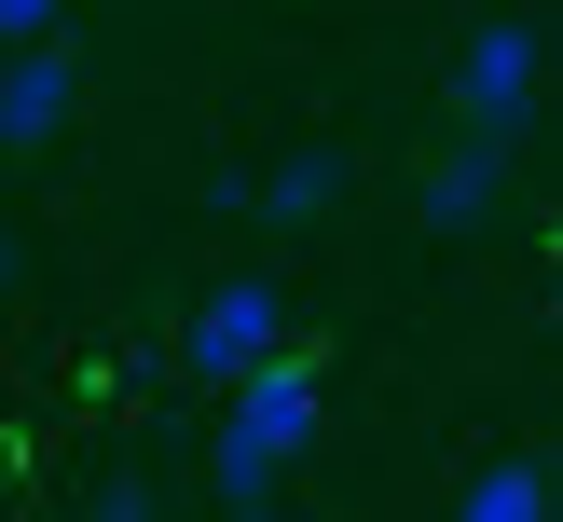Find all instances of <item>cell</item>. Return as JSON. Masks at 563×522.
Wrapping results in <instances>:
<instances>
[{
  "label": "cell",
  "instance_id": "6da1fadb",
  "mask_svg": "<svg viewBox=\"0 0 563 522\" xmlns=\"http://www.w3.org/2000/svg\"><path fill=\"white\" fill-rule=\"evenodd\" d=\"M317 426H330V385H317V357H302V344H275L262 371H234V385H220L207 495H220V509H275V481H289V467L317 454Z\"/></svg>",
  "mask_w": 563,
  "mask_h": 522
},
{
  "label": "cell",
  "instance_id": "7a4b0ae2",
  "mask_svg": "<svg viewBox=\"0 0 563 522\" xmlns=\"http://www.w3.org/2000/svg\"><path fill=\"white\" fill-rule=\"evenodd\" d=\"M537 97H550V27L537 14H482L454 42V137L537 152Z\"/></svg>",
  "mask_w": 563,
  "mask_h": 522
},
{
  "label": "cell",
  "instance_id": "3957f363",
  "mask_svg": "<svg viewBox=\"0 0 563 522\" xmlns=\"http://www.w3.org/2000/svg\"><path fill=\"white\" fill-rule=\"evenodd\" d=\"M275 344H289V302H275V275H220V289L179 316V371H192V385H234V371H262Z\"/></svg>",
  "mask_w": 563,
  "mask_h": 522
},
{
  "label": "cell",
  "instance_id": "277c9868",
  "mask_svg": "<svg viewBox=\"0 0 563 522\" xmlns=\"http://www.w3.org/2000/svg\"><path fill=\"white\" fill-rule=\"evenodd\" d=\"M509 179H522V152H495V137H454V152L412 179V207H427V234H482V220L509 207Z\"/></svg>",
  "mask_w": 563,
  "mask_h": 522
},
{
  "label": "cell",
  "instance_id": "5b68a950",
  "mask_svg": "<svg viewBox=\"0 0 563 522\" xmlns=\"http://www.w3.org/2000/svg\"><path fill=\"white\" fill-rule=\"evenodd\" d=\"M69 110H82V55L69 42H14L0 55V137H14V152H42Z\"/></svg>",
  "mask_w": 563,
  "mask_h": 522
},
{
  "label": "cell",
  "instance_id": "8992f818",
  "mask_svg": "<svg viewBox=\"0 0 563 522\" xmlns=\"http://www.w3.org/2000/svg\"><path fill=\"white\" fill-rule=\"evenodd\" d=\"M344 179H357L344 152H289L275 179H247V207H262L275 234H302V220H330V207H344Z\"/></svg>",
  "mask_w": 563,
  "mask_h": 522
},
{
  "label": "cell",
  "instance_id": "52a82bcc",
  "mask_svg": "<svg viewBox=\"0 0 563 522\" xmlns=\"http://www.w3.org/2000/svg\"><path fill=\"white\" fill-rule=\"evenodd\" d=\"M454 522H550V454H495L482 481L454 495Z\"/></svg>",
  "mask_w": 563,
  "mask_h": 522
},
{
  "label": "cell",
  "instance_id": "ba28073f",
  "mask_svg": "<svg viewBox=\"0 0 563 522\" xmlns=\"http://www.w3.org/2000/svg\"><path fill=\"white\" fill-rule=\"evenodd\" d=\"M55 27H69V0H0V55H14V42H55Z\"/></svg>",
  "mask_w": 563,
  "mask_h": 522
},
{
  "label": "cell",
  "instance_id": "9c48e42d",
  "mask_svg": "<svg viewBox=\"0 0 563 522\" xmlns=\"http://www.w3.org/2000/svg\"><path fill=\"white\" fill-rule=\"evenodd\" d=\"M82 522H152V481H97V495H82Z\"/></svg>",
  "mask_w": 563,
  "mask_h": 522
},
{
  "label": "cell",
  "instance_id": "30bf717a",
  "mask_svg": "<svg viewBox=\"0 0 563 522\" xmlns=\"http://www.w3.org/2000/svg\"><path fill=\"white\" fill-rule=\"evenodd\" d=\"M220 522H275V509H220Z\"/></svg>",
  "mask_w": 563,
  "mask_h": 522
},
{
  "label": "cell",
  "instance_id": "8fae6325",
  "mask_svg": "<svg viewBox=\"0 0 563 522\" xmlns=\"http://www.w3.org/2000/svg\"><path fill=\"white\" fill-rule=\"evenodd\" d=\"M0 289H14V247H0Z\"/></svg>",
  "mask_w": 563,
  "mask_h": 522
}]
</instances>
